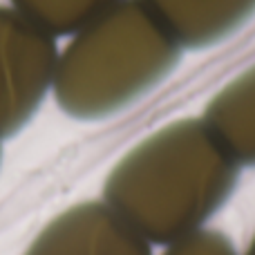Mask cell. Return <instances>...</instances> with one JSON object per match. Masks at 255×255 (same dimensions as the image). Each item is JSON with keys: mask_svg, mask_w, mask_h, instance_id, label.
<instances>
[{"mask_svg": "<svg viewBox=\"0 0 255 255\" xmlns=\"http://www.w3.org/2000/svg\"><path fill=\"white\" fill-rule=\"evenodd\" d=\"M240 163L204 119L159 128L117 161L103 184V202L150 244L197 233L229 202Z\"/></svg>", "mask_w": 255, "mask_h": 255, "instance_id": "cell-1", "label": "cell"}, {"mask_svg": "<svg viewBox=\"0 0 255 255\" xmlns=\"http://www.w3.org/2000/svg\"><path fill=\"white\" fill-rule=\"evenodd\" d=\"M181 52L143 0H119L58 52L54 99L72 119H108L168 79Z\"/></svg>", "mask_w": 255, "mask_h": 255, "instance_id": "cell-2", "label": "cell"}, {"mask_svg": "<svg viewBox=\"0 0 255 255\" xmlns=\"http://www.w3.org/2000/svg\"><path fill=\"white\" fill-rule=\"evenodd\" d=\"M58 49L52 34L0 4V141L31 121L52 90Z\"/></svg>", "mask_w": 255, "mask_h": 255, "instance_id": "cell-3", "label": "cell"}, {"mask_svg": "<svg viewBox=\"0 0 255 255\" xmlns=\"http://www.w3.org/2000/svg\"><path fill=\"white\" fill-rule=\"evenodd\" d=\"M25 255H152L143 240L106 202H81L56 215Z\"/></svg>", "mask_w": 255, "mask_h": 255, "instance_id": "cell-4", "label": "cell"}, {"mask_svg": "<svg viewBox=\"0 0 255 255\" xmlns=\"http://www.w3.org/2000/svg\"><path fill=\"white\" fill-rule=\"evenodd\" d=\"M181 49H206L255 16V0H143Z\"/></svg>", "mask_w": 255, "mask_h": 255, "instance_id": "cell-5", "label": "cell"}, {"mask_svg": "<svg viewBox=\"0 0 255 255\" xmlns=\"http://www.w3.org/2000/svg\"><path fill=\"white\" fill-rule=\"evenodd\" d=\"M202 119L240 166H255V65L208 101Z\"/></svg>", "mask_w": 255, "mask_h": 255, "instance_id": "cell-6", "label": "cell"}, {"mask_svg": "<svg viewBox=\"0 0 255 255\" xmlns=\"http://www.w3.org/2000/svg\"><path fill=\"white\" fill-rule=\"evenodd\" d=\"M16 11L43 27L47 34L74 36L119 0H9Z\"/></svg>", "mask_w": 255, "mask_h": 255, "instance_id": "cell-7", "label": "cell"}, {"mask_svg": "<svg viewBox=\"0 0 255 255\" xmlns=\"http://www.w3.org/2000/svg\"><path fill=\"white\" fill-rule=\"evenodd\" d=\"M163 255H238L229 235L215 229H202L197 233L168 244Z\"/></svg>", "mask_w": 255, "mask_h": 255, "instance_id": "cell-8", "label": "cell"}, {"mask_svg": "<svg viewBox=\"0 0 255 255\" xmlns=\"http://www.w3.org/2000/svg\"><path fill=\"white\" fill-rule=\"evenodd\" d=\"M244 255H255V238L251 240V244H249V249L244 251Z\"/></svg>", "mask_w": 255, "mask_h": 255, "instance_id": "cell-9", "label": "cell"}, {"mask_svg": "<svg viewBox=\"0 0 255 255\" xmlns=\"http://www.w3.org/2000/svg\"><path fill=\"white\" fill-rule=\"evenodd\" d=\"M0 163H2V145H0Z\"/></svg>", "mask_w": 255, "mask_h": 255, "instance_id": "cell-10", "label": "cell"}]
</instances>
